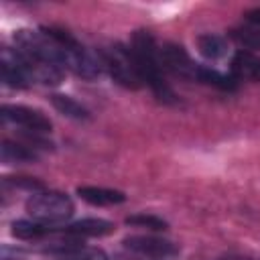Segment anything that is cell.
Wrapping results in <instances>:
<instances>
[{
	"instance_id": "obj_1",
	"label": "cell",
	"mask_w": 260,
	"mask_h": 260,
	"mask_svg": "<svg viewBox=\"0 0 260 260\" xmlns=\"http://www.w3.org/2000/svg\"><path fill=\"white\" fill-rule=\"evenodd\" d=\"M130 53L134 57V63H136V69H138L142 83H146L160 102L175 104L177 95L165 79V67L160 61V47L156 45L154 37L144 28L134 30V35L130 39Z\"/></svg>"
},
{
	"instance_id": "obj_2",
	"label": "cell",
	"mask_w": 260,
	"mask_h": 260,
	"mask_svg": "<svg viewBox=\"0 0 260 260\" xmlns=\"http://www.w3.org/2000/svg\"><path fill=\"white\" fill-rule=\"evenodd\" d=\"M43 30L55 39V43L59 47V63L63 69H69L77 77H83V79H95L102 73L104 67L100 61V55L87 51L67 30H61L55 26H45Z\"/></svg>"
},
{
	"instance_id": "obj_3",
	"label": "cell",
	"mask_w": 260,
	"mask_h": 260,
	"mask_svg": "<svg viewBox=\"0 0 260 260\" xmlns=\"http://www.w3.org/2000/svg\"><path fill=\"white\" fill-rule=\"evenodd\" d=\"M73 201L61 191H35L26 201L28 215L45 225L63 223L73 215Z\"/></svg>"
},
{
	"instance_id": "obj_4",
	"label": "cell",
	"mask_w": 260,
	"mask_h": 260,
	"mask_svg": "<svg viewBox=\"0 0 260 260\" xmlns=\"http://www.w3.org/2000/svg\"><path fill=\"white\" fill-rule=\"evenodd\" d=\"M98 55H100L102 67L110 73V77L118 85L128 87V89H138L142 85V79L138 75L134 57L130 53V47L114 43V45H108L102 51H98Z\"/></svg>"
},
{
	"instance_id": "obj_5",
	"label": "cell",
	"mask_w": 260,
	"mask_h": 260,
	"mask_svg": "<svg viewBox=\"0 0 260 260\" xmlns=\"http://www.w3.org/2000/svg\"><path fill=\"white\" fill-rule=\"evenodd\" d=\"M160 61L165 71H171L177 77L189 79V81H199V69L201 65L191 59V55L185 51V47L177 43H165L160 47Z\"/></svg>"
},
{
	"instance_id": "obj_6",
	"label": "cell",
	"mask_w": 260,
	"mask_h": 260,
	"mask_svg": "<svg viewBox=\"0 0 260 260\" xmlns=\"http://www.w3.org/2000/svg\"><path fill=\"white\" fill-rule=\"evenodd\" d=\"M0 118L4 122H10V124H16L20 128H26L35 134H45V132H51L53 124L51 120L35 110V108H28V106H16V104H4L0 108Z\"/></svg>"
},
{
	"instance_id": "obj_7",
	"label": "cell",
	"mask_w": 260,
	"mask_h": 260,
	"mask_svg": "<svg viewBox=\"0 0 260 260\" xmlns=\"http://www.w3.org/2000/svg\"><path fill=\"white\" fill-rule=\"evenodd\" d=\"M124 246L130 252H136L144 258L152 260H167L179 254V246L171 240L156 238V236H128L124 240Z\"/></svg>"
},
{
	"instance_id": "obj_8",
	"label": "cell",
	"mask_w": 260,
	"mask_h": 260,
	"mask_svg": "<svg viewBox=\"0 0 260 260\" xmlns=\"http://www.w3.org/2000/svg\"><path fill=\"white\" fill-rule=\"evenodd\" d=\"M0 73H2V81L8 87L24 89L30 83L24 61H22V57L16 49H10V47L2 49V53H0Z\"/></svg>"
},
{
	"instance_id": "obj_9",
	"label": "cell",
	"mask_w": 260,
	"mask_h": 260,
	"mask_svg": "<svg viewBox=\"0 0 260 260\" xmlns=\"http://www.w3.org/2000/svg\"><path fill=\"white\" fill-rule=\"evenodd\" d=\"M110 232H114V223L102 217H83L63 228V234L73 238H95V236L100 238V236H108Z\"/></svg>"
},
{
	"instance_id": "obj_10",
	"label": "cell",
	"mask_w": 260,
	"mask_h": 260,
	"mask_svg": "<svg viewBox=\"0 0 260 260\" xmlns=\"http://www.w3.org/2000/svg\"><path fill=\"white\" fill-rule=\"evenodd\" d=\"M232 73L234 79H254L260 81V57L252 55L250 51H238L232 59Z\"/></svg>"
},
{
	"instance_id": "obj_11",
	"label": "cell",
	"mask_w": 260,
	"mask_h": 260,
	"mask_svg": "<svg viewBox=\"0 0 260 260\" xmlns=\"http://www.w3.org/2000/svg\"><path fill=\"white\" fill-rule=\"evenodd\" d=\"M77 195L91 205H118L126 201V195L122 191L106 189V187H79Z\"/></svg>"
},
{
	"instance_id": "obj_12",
	"label": "cell",
	"mask_w": 260,
	"mask_h": 260,
	"mask_svg": "<svg viewBox=\"0 0 260 260\" xmlns=\"http://www.w3.org/2000/svg\"><path fill=\"white\" fill-rule=\"evenodd\" d=\"M0 158H2L4 165H22V162H35L39 156L26 144H18V142H12V140H2Z\"/></svg>"
},
{
	"instance_id": "obj_13",
	"label": "cell",
	"mask_w": 260,
	"mask_h": 260,
	"mask_svg": "<svg viewBox=\"0 0 260 260\" xmlns=\"http://www.w3.org/2000/svg\"><path fill=\"white\" fill-rule=\"evenodd\" d=\"M51 104L59 114H63V116H67L71 120H87L89 118V110L83 104H79L75 98H71V95L53 93L51 95Z\"/></svg>"
},
{
	"instance_id": "obj_14",
	"label": "cell",
	"mask_w": 260,
	"mask_h": 260,
	"mask_svg": "<svg viewBox=\"0 0 260 260\" xmlns=\"http://www.w3.org/2000/svg\"><path fill=\"white\" fill-rule=\"evenodd\" d=\"M197 49L205 59L215 61V59H221L228 53V43H225V39L221 35L205 32V35L197 37Z\"/></svg>"
},
{
	"instance_id": "obj_15",
	"label": "cell",
	"mask_w": 260,
	"mask_h": 260,
	"mask_svg": "<svg viewBox=\"0 0 260 260\" xmlns=\"http://www.w3.org/2000/svg\"><path fill=\"white\" fill-rule=\"evenodd\" d=\"M10 232H12V236H16L20 240H39V238H45L47 234H53L55 228L39 223L35 219H16V221H12Z\"/></svg>"
},
{
	"instance_id": "obj_16",
	"label": "cell",
	"mask_w": 260,
	"mask_h": 260,
	"mask_svg": "<svg viewBox=\"0 0 260 260\" xmlns=\"http://www.w3.org/2000/svg\"><path fill=\"white\" fill-rule=\"evenodd\" d=\"M199 83H207V85H213V87H219V89H234L236 87V79L234 77H228L207 65H201L199 69Z\"/></svg>"
},
{
	"instance_id": "obj_17",
	"label": "cell",
	"mask_w": 260,
	"mask_h": 260,
	"mask_svg": "<svg viewBox=\"0 0 260 260\" xmlns=\"http://www.w3.org/2000/svg\"><path fill=\"white\" fill-rule=\"evenodd\" d=\"M232 39L246 49H260V26H242L232 30Z\"/></svg>"
},
{
	"instance_id": "obj_18",
	"label": "cell",
	"mask_w": 260,
	"mask_h": 260,
	"mask_svg": "<svg viewBox=\"0 0 260 260\" xmlns=\"http://www.w3.org/2000/svg\"><path fill=\"white\" fill-rule=\"evenodd\" d=\"M126 223H128V225H136V228L154 230V232L167 230V221H165L162 217H156V215H150V213H136V215H128V217H126Z\"/></svg>"
},
{
	"instance_id": "obj_19",
	"label": "cell",
	"mask_w": 260,
	"mask_h": 260,
	"mask_svg": "<svg viewBox=\"0 0 260 260\" xmlns=\"http://www.w3.org/2000/svg\"><path fill=\"white\" fill-rule=\"evenodd\" d=\"M61 260H108V256L100 248H83V246H79L73 252L63 254Z\"/></svg>"
},
{
	"instance_id": "obj_20",
	"label": "cell",
	"mask_w": 260,
	"mask_h": 260,
	"mask_svg": "<svg viewBox=\"0 0 260 260\" xmlns=\"http://www.w3.org/2000/svg\"><path fill=\"white\" fill-rule=\"evenodd\" d=\"M22 258H24V252L20 248L2 244V260H22Z\"/></svg>"
},
{
	"instance_id": "obj_21",
	"label": "cell",
	"mask_w": 260,
	"mask_h": 260,
	"mask_svg": "<svg viewBox=\"0 0 260 260\" xmlns=\"http://www.w3.org/2000/svg\"><path fill=\"white\" fill-rule=\"evenodd\" d=\"M246 20L252 24V26H260V8H252L246 12Z\"/></svg>"
}]
</instances>
